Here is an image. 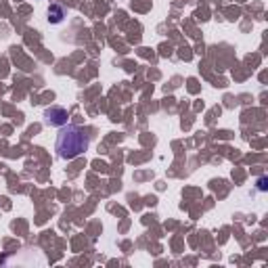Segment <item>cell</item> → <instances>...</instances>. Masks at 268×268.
<instances>
[{
	"instance_id": "obj_3",
	"label": "cell",
	"mask_w": 268,
	"mask_h": 268,
	"mask_svg": "<svg viewBox=\"0 0 268 268\" xmlns=\"http://www.w3.org/2000/svg\"><path fill=\"white\" fill-rule=\"evenodd\" d=\"M63 17H65V11H63V6L51 4V9H48V21H51V23H61Z\"/></svg>"
},
{
	"instance_id": "obj_2",
	"label": "cell",
	"mask_w": 268,
	"mask_h": 268,
	"mask_svg": "<svg viewBox=\"0 0 268 268\" xmlns=\"http://www.w3.org/2000/svg\"><path fill=\"white\" fill-rule=\"evenodd\" d=\"M44 122L48 126H57V128H61V126H65L67 124V109H63V107H48L44 111Z\"/></svg>"
},
{
	"instance_id": "obj_1",
	"label": "cell",
	"mask_w": 268,
	"mask_h": 268,
	"mask_svg": "<svg viewBox=\"0 0 268 268\" xmlns=\"http://www.w3.org/2000/svg\"><path fill=\"white\" fill-rule=\"evenodd\" d=\"M90 145V134L86 130L77 128V126H61V130L55 140V149H57L61 159H76L82 153L88 151Z\"/></svg>"
},
{
	"instance_id": "obj_4",
	"label": "cell",
	"mask_w": 268,
	"mask_h": 268,
	"mask_svg": "<svg viewBox=\"0 0 268 268\" xmlns=\"http://www.w3.org/2000/svg\"><path fill=\"white\" fill-rule=\"evenodd\" d=\"M258 189H260V191H264V189H266V178H260L258 180Z\"/></svg>"
}]
</instances>
